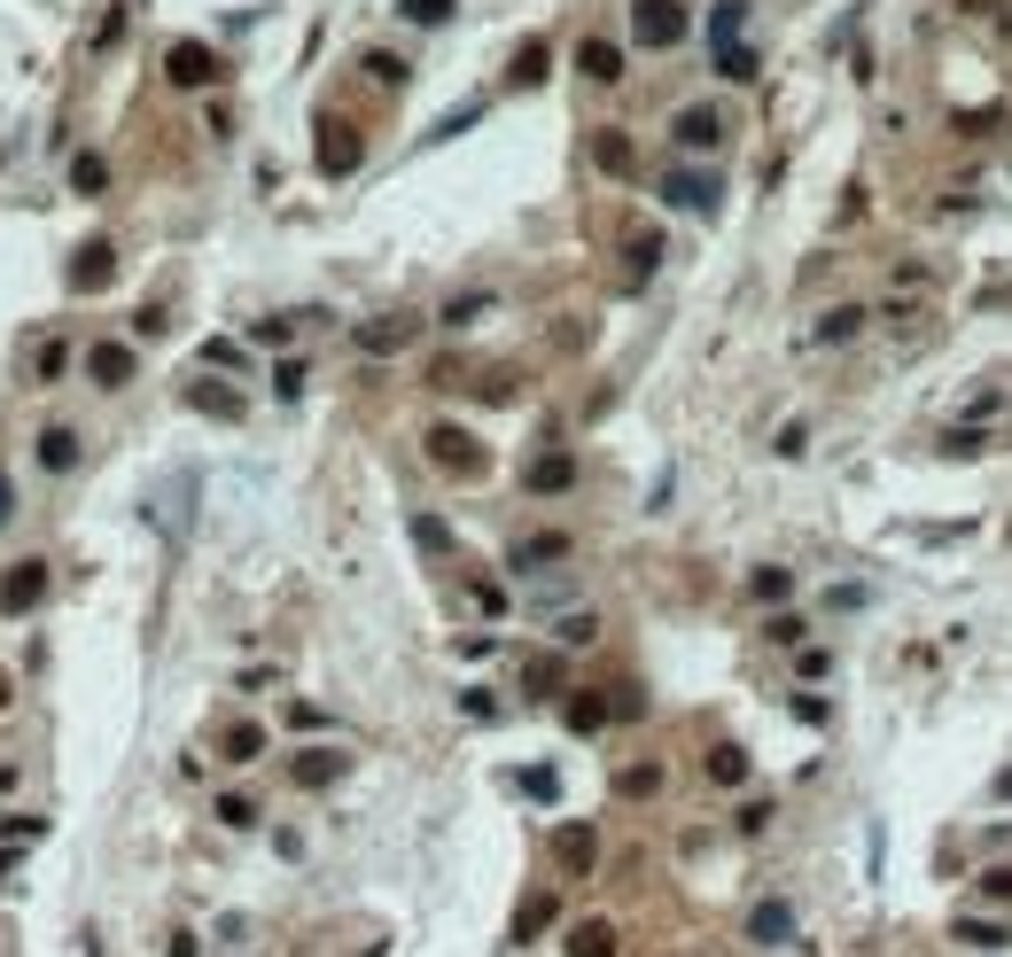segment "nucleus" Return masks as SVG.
Listing matches in <instances>:
<instances>
[{
	"label": "nucleus",
	"mask_w": 1012,
	"mask_h": 957,
	"mask_svg": "<svg viewBox=\"0 0 1012 957\" xmlns=\"http://www.w3.org/2000/svg\"><path fill=\"white\" fill-rule=\"evenodd\" d=\"M670 140H678V148H694V156L724 148V110H709V102H686L678 117H670Z\"/></svg>",
	"instance_id": "obj_6"
},
{
	"label": "nucleus",
	"mask_w": 1012,
	"mask_h": 957,
	"mask_svg": "<svg viewBox=\"0 0 1012 957\" xmlns=\"http://www.w3.org/2000/svg\"><path fill=\"white\" fill-rule=\"evenodd\" d=\"M616 795H623V802H654V795H662V763H623V770H616Z\"/></svg>",
	"instance_id": "obj_23"
},
{
	"label": "nucleus",
	"mask_w": 1012,
	"mask_h": 957,
	"mask_svg": "<svg viewBox=\"0 0 1012 957\" xmlns=\"http://www.w3.org/2000/svg\"><path fill=\"white\" fill-rule=\"evenodd\" d=\"M16 521V491H9V475H0V530Z\"/></svg>",
	"instance_id": "obj_50"
},
{
	"label": "nucleus",
	"mask_w": 1012,
	"mask_h": 957,
	"mask_svg": "<svg viewBox=\"0 0 1012 957\" xmlns=\"http://www.w3.org/2000/svg\"><path fill=\"white\" fill-rule=\"evenodd\" d=\"M40 468H47V475H70V468H78V437H70L63 420L40 428Z\"/></svg>",
	"instance_id": "obj_21"
},
{
	"label": "nucleus",
	"mask_w": 1012,
	"mask_h": 957,
	"mask_svg": "<svg viewBox=\"0 0 1012 957\" xmlns=\"http://www.w3.org/2000/svg\"><path fill=\"white\" fill-rule=\"evenodd\" d=\"M413 335H420V319H413V312H374V319L359 327V351H367V359H390V351H405Z\"/></svg>",
	"instance_id": "obj_9"
},
{
	"label": "nucleus",
	"mask_w": 1012,
	"mask_h": 957,
	"mask_svg": "<svg viewBox=\"0 0 1012 957\" xmlns=\"http://www.w3.org/2000/svg\"><path fill=\"white\" fill-rule=\"evenodd\" d=\"M405 24H452V0H397Z\"/></svg>",
	"instance_id": "obj_37"
},
{
	"label": "nucleus",
	"mask_w": 1012,
	"mask_h": 957,
	"mask_svg": "<svg viewBox=\"0 0 1012 957\" xmlns=\"http://www.w3.org/2000/svg\"><path fill=\"white\" fill-rule=\"evenodd\" d=\"M576 70L593 78V86H616L623 78V47L616 40H576Z\"/></svg>",
	"instance_id": "obj_14"
},
{
	"label": "nucleus",
	"mask_w": 1012,
	"mask_h": 957,
	"mask_svg": "<svg viewBox=\"0 0 1012 957\" xmlns=\"http://www.w3.org/2000/svg\"><path fill=\"white\" fill-rule=\"evenodd\" d=\"M164 78H172L180 94H195V86L218 78V55H211L203 40H172V47H164Z\"/></svg>",
	"instance_id": "obj_5"
},
{
	"label": "nucleus",
	"mask_w": 1012,
	"mask_h": 957,
	"mask_svg": "<svg viewBox=\"0 0 1012 957\" xmlns=\"http://www.w3.org/2000/svg\"><path fill=\"white\" fill-rule=\"evenodd\" d=\"M70 188H78V195H102V188H110V164H102V156H70Z\"/></svg>",
	"instance_id": "obj_34"
},
{
	"label": "nucleus",
	"mask_w": 1012,
	"mask_h": 957,
	"mask_svg": "<svg viewBox=\"0 0 1012 957\" xmlns=\"http://www.w3.org/2000/svg\"><path fill=\"white\" fill-rule=\"evenodd\" d=\"M515 397H522V374H506V367L483 374V405H515Z\"/></svg>",
	"instance_id": "obj_39"
},
{
	"label": "nucleus",
	"mask_w": 1012,
	"mask_h": 957,
	"mask_svg": "<svg viewBox=\"0 0 1012 957\" xmlns=\"http://www.w3.org/2000/svg\"><path fill=\"white\" fill-rule=\"evenodd\" d=\"M218 818H226V825H249V818H258V802H249V795H226Z\"/></svg>",
	"instance_id": "obj_48"
},
{
	"label": "nucleus",
	"mask_w": 1012,
	"mask_h": 957,
	"mask_svg": "<svg viewBox=\"0 0 1012 957\" xmlns=\"http://www.w3.org/2000/svg\"><path fill=\"white\" fill-rule=\"evenodd\" d=\"M0 833H9V848H32V841L47 833V818H9V825H0Z\"/></svg>",
	"instance_id": "obj_41"
},
{
	"label": "nucleus",
	"mask_w": 1012,
	"mask_h": 957,
	"mask_svg": "<svg viewBox=\"0 0 1012 957\" xmlns=\"http://www.w3.org/2000/svg\"><path fill=\"white\" fill-rule=\"evenodd\" d=\"M359 133L344 125V117H319V171H327V180H351V171H359Z\"/></svg>",
	"instance_id": "obj_7"
},
{
	"label": "nucleus",
	"mask_w": 1012,
	"mask_h": 957,
	"mask_svg": "<svg viewBox=\"0 0 1012 957\" xmlns=\"http://www.w3.org/2000/svg\"><path fill=\"white\" fill-rule=\"evenodd\" d=\"M747 942H764V949L795 942V911H787V896H764V903L747 911Z\"/></svg>",
	"instance_id": "obj_12"
},
{
	"label": "nucleus",
	"mask_w": 1012,
	"mask_h": 957,
	"mask_svg": "<svg viewBox=\"0 0 1012 957\" xmlns=\"http://www.w3.org/2000/svg\"><path fill=\"white\" fill-rule=\"evenodd\" d=\"M9 701H16V685H9V669H0V709H9Z\"/></svg>",
	"instance_id": "obj_51"
},
{
	"label": "nucleus",
	"mask_w": 1012,
	"mask_h": 957,
	"mask_svg": "<svg viewBox=\"0 0 1012 957\" xmlns=\"http://www.w3.org/2000/svg\"><path fill=\"white\" fill-rule=\"evenodd\" d=\"M709 778H717V787H747V747H732V740H717L709 747V763H701Z\"/></svg>",
	"instance_id": "obj_24"
},
{
	"label": "nucleus",
	"mask_w": 1012,
	"mask_h": 957,
	"mask_svg": "<svg viewBox=\"0 0 1012 957\" xmlns=\"http://www.w3.org/2000/svg\"><path fill=\"white\" fill-rule=\"evenodd\" d=\"M561 553H569V538L546 530V538H522V545H515V568H546V561H561Z\"/></svg>",
	"instance_id": "obj_31"
},
{
	"label": "nucleus",
	"mask_w": 1012,
	"mask_h": 957,
	"mask_svg": "<svg viewBox=\"0 0 1012 957\" xmlns=\"http://www.w3.org/2000/svg\"><path fill=\"white\" fill-rule=\"evenodd\" d=\"M958 9H997V0H958Z\"/></svg>",
	"instance_id": "obj_52"
},
{
	"label": "nucleus",
	"mask_w": 1012,
	"mask_h": 957,
	"mask_svg": "<svg viewBox=\"0 0 1012 957\" xmlns=\"http://www.w3.org/2000/svg\"><path fill=\"white\" fill-rule=\"evenodd\" d=\"M747 592H755V599H764V607H779V599H787V592H795V576H787V568H772V561H764V568H755V576H747Z\"/></svg>",
	"instance_id": "obj_33"
},
{
	"label": "nucleus",
	"mask_w": 1012,
	"mask_h": 957,
	"mask_svg": "<svg viewBox=\"0 0 1012 957\" xmlns=\"http://www.w3.org/2000/svg\"><path fill=\"white\" fill-rule=\"evenodd\" d=\"M958 942H981V949H997V942H1004V926H989V919H958Z\"/></svg>",
	"instance_id": "obj_42"
},
{
	"label": "nucleus",
	"mask_w": 1012,
	"mask_h": 957,
	"mask_svg": "<svg viewBox=\"0 0 1012 957\" xmlns=\"http://www.w3.org/2000/svg\"><path fill=\"white\" fill-rule=\"evenodd\" d=\"M218 755H226V763H258V755H266V724H249V717H234V724L218 732Z\"/></svg>",
	"instance_id": "obj_17"
},
{
	"label": "nucleus",
	"mask_w": 1012,
	"mask_h": 957,
	"mask_svg": "<svg viewBox=\"0 0 1012 957\" xmlns=\"http://www.w3.org/2000/svg\"><path fill=\"white\" fill-rule=\"evenodd\" d=\"M420 452H429L445 475H483V444L468 437L460 420H429V437H420Z\"/></svg>",
	"instance_id": "obj_2"
},
{
	"label": "nucleus",
	"mask_w": 1012,
	"mask_h": 957,
	"mask_svg": "<svg viewBox=\"0 0 1012 957\" xmlns=\"http://www.w3.org/2000/svg\"><path fill=\"white\" fill-rule=\"evenodd\" d=\"M522 491H530V498H561V491H576V460H569V452H538V460L522 468Z\"/></svg>",
	"instance_id": "obj_11"
},
{
	"label": "nucleus",
	"mask_w": 1012,
	"mask_h": 957,
	"mask_svg": "<svg viewBox=\"0 0 1012 957\" xmlns=\"http://www.w3.org/2000/svg\"><path fill=\"white\" fill-rule=\"evenodd\" d=\"M522 693H530V701H553V693H561V654H538L522 669Z\"/></svg>",
	"instance_id": "obj_29"
},
{
	"label": "nucleus",
	"mask_w": 1012,
	"mask_h": 957,
	"mask_svg": "<svg viewBox=\"0 0 1012 957\" xmlns=\"http://www.w3.org/2000/svg\"><path fill=\"white\" fill-rule=\"evenodd\" d=\"M593 164L608 171V180H631V171H639V156H631V133H593Z\"/></svg>",
	"instance_id": "obj_16"
},
{
	"label": "nucleus",
	"mask_w": 1012,
	"mask_h": 957,
	"mask_svg": "<svg viewBox=\"0 0 1012 957\" xmlns=\"http://www.w3.org/2000/svg\"><path fill=\"white\" fill-rule=\"evenodd\" d=\"M974 896H981V903H1012V864H989V872H974Z\"/></svg>",
	"instance_id": "obj_36"
},
{
	"label": "nucleus",
	"mask_w": 1012,
	"mask_h": 957,
	"mask_svg": "<svg viewBox=\"0 0 1012 957\" xmlns=\"http://www.w3.org/2000/svg\"><path fill=\"white\" fill-rule=\"evenodd\" d=\"M40 599H47V561H16L0 576V616H32Z\"/></svg>",
	"instance_id": "obj_8"
},
{
	"label": "nucleus",
	"mask_w": 1012,
	"mask_h": 957,
	"mask_svg": "<svg viewBox=\"0 0 1012 957\" xmlns=\"http://www.w3.org/2000/svg\"><path fill=\"white\" fill-rule=\"evenodd\" d=\"M631 40L639 47H678L686 40V9L678 0H631Z\"/></svg>",
	"instance_id": "obj_4"
},
{
	"label": "nucleus",
	"mask_w": 1012,
	"mask_h": 957,
	"mask_svg": "<svg viewBox=\"0 0 1012 957\" xmlns=\"http://www.w3.org/2000/svg\"><path fill=\"white\" fill-rule=\"evenodd\" d=\"M553 919H561V903H553V896H530V903L515 911V942H538Z\"/></svg>",
	"instance_id": "obj_26"
},
{
	"label": "nucleus",
	"mask_w": 1012,
	"mask_h": 957,
	"mask_svg": "<svg viewBox=\"0 0 1012 957\" xmlns=\"http://www.w3.org/2000/svg\"><path fill=\"white\" fill-rule=\"evenodd\" d=\"M755 70H764V63H755V47H747V40H732V47H717V78H732V86H747Z\"/></svg>",
	"instance_id": "obj_30"
},
{
	"label": "nucleus",
	"mask_w": 1012,
	"mask_h": 957,
	"mask_svg": "<svg viewBox=\"0 0 1012 957\" xmlns=\"http://www.w3.org/2000/svg\"><path fill=\"white\" fill-rule=\"evenodd\" d=\"M413 545L429 553V561H445V553H452V530H445L437 514H413Z\"/></svg>",
	"instance_id": "obj_32"
},
{
	"label": "nucleus",
	"mask_w": 1012,
	"mask_h": 957,
	"mask_svg": "<svg viewBox=\"0 0 1012 957\" xmlns=\"http://www.w3.org/2000/svg\"><path fill=\"white\" fill-rule=\"evenodd\" d=\"M553 864H561V872H593V864H600V825H553Z\"/></svg>",
	"instance_id": "obj_10"
},
{
	"label": "nucleus",
	"mask_w": 1012,
	"mask_h": 957,
	"mask_svg": "<svg viewBox=\"0 0 1012 957\" xmlns=\"http://www.w3.org/2000/svg\"><path fill=\"white\" fill-rule=\"evenodd\" d=\"M289 770H296V787H335V778H344V755H335V747H304Z\"/></svg>",
	"instance_id": "obj_19"
},
{
	"label": "nucleus",
	"mask_w": 1012,
	"mask_h": 957,
	"mask_svg": "<svg viewBox=\"0 0 1012 957\" xmlns=\"http://www.w3.org/2000/svg\"><path fill=\"white\" fill-rule=\"evenodd\" d=\"M787 709H795V717H802V724H825V717H833V709H825V701H818V693H795V701H787Z\"/></svg>",
	"instance_id": "obj_47"
},
{
	"label": "nucleus",
	"mask_w": 1012,
	"mask_h": 957,
	"mask_svg": "<svg viewBox=\"0 0 1012 957\" xmlns=\"http://www.w3.org/2000/svg\"><path fill=\"white\" fill-rule=\"evenodd\" d=\"M740 24H747L740 0H717V16H709V47H732V40H740Z\"/></svg>",
	"instance_id": "obj_35"
},
{
	"label": "nucleus",
	"mask_w": 1012,
	"mask_h": 957,
	"mask_svg": "<svg viewBox=\"0 0 1012 957\" xmlns=\"http://www.w3.org/2000/svg\"><path fill=\"white\" fill-rule=\"evenodd\" d=\"M654 188H662V203H670V211H701V218L724 203V180H717V171H701V164H670Z\"/></svg>",
	"instance_id": "obj_1"
},
{
	"label": "nucleus",
	"mask_w": 1012,
	"mask_h": 957,
	"mask_svg": "<svg viewBox=\"0 0 1012 957\" xmlns=\"http://www.w3.org/2000/svg\"><path fill=\"white\" fill-rule=\"evenodd\" d=\"M616 717H623V724L646 717V693H639V685H616Z\"/></svg>",
	"instance_id": "obj_43"
},
{
	"label": "nucleus",
	"mask_w": 1012,
	"mask_h": 957,
	"mask_svg": "<svg viewBox=\"0 0 1012 957\" xmlns=\"http://www.w3.org/2000/svg\"><path fill=\"white\" fill-rule=\"evenodd\" d=\"M623 266H631L639 281L662 266V234H654V226H631V241H623Z\"/></svg>",
	"instance_id": "obj_25"
},
{
	"label": "nucleus",
	"mask_w": 1012,
	"mask_h": 957,
	"mask_svg": "<svg viewBox=\"0 0 1012 957\" xmlns=\"http://www.w3.org/2000/svg\"><path fill=\"white\" fill-rule=\"evenodd\" d=\"M515 787H522L530 802H561V770H553V763H522V770H515Z\"/></svg>",
	"instance_id": "obj_27"
},
{
	"label": "nucleus",
	"mask_w": 1012,
	"mask_h": 957,
	"mask_svg": "<svg viewBox=\"0 0 1012 957\" xmlns=\"http://www.w3.org/2000/svg\"><path fill=\"white\" fill-rule=\"evenodd\" d=\"M475 312H483V296H452V304H445V327H468Z\"/></svg>",
	"instance_id": "obj_49"
},
{
	"label": "nucleus",
	"mask_w": 1012,
	"mask_h": 957,
	"mask_svg": "<svg viewBox=\"0 0 1012 957\" xmlns=\"http://www.w3.org/2000/svg\"><path fill=\"white\" fill-rule=\"evenodd\" d=\"M87 374H94L102 390H125V382H133V351H125V342H94V351H87Z\"/></svg>",
	"instance_id": "obj_15"
},
{
	"label": "nucleus",
	"mask_w": 1012,
	"mask_h": 957,
	"mask_svg": "<svg viewBox=\"0 0 1012 957\" xmlns=\"http://www.w3.org/2000/svg\"><path fill=\"white\" fill-rule=\"evenodd\" d=\"M997 24H1004V40H1012V9H1004V16H997Z\"/></svg>",
	"instance_id": "obj_53"
},
{
	"label": "nucleus",
	"mask_w": 1012,
	"mask_h": 957,
	"mask_svg": "<svg viewBox=\"0 0 1012 957\" xmlns=\"http://www.w3.org/2000/svg\"><path fill=\"white\" fill-rule=\"evenodd\" d=\"M569 957H616V926L608 919H576L569 926Z\"/></svg>",
	"instance_id": "obj_20"
},
{
	"label": "nucleus",
	"mask_w": 1012,
	"mask_h": 957,
	"mask_svg": "<svg viewBox=\"0 0 1012 957\" xmlns=\"http://www.w3.org/2000/svg\"><path fill=\"white\" fill-rule=\"evenodd\" d=\"M850 335H865V304H833L818 319V342H850Z\"/></svg>",
	"instance_id": "obj_28"
},
{
	"label": "nucleus",
	"mask_w": 1012,
	"mask_h": 957,
	"mask_svg": "<svg viewBox=\"0 0 1012 957\" xmlns=\"http://www.w3.org/2000/svg\"><path fill=\"white\" fill-rule=\"evenodd\" d=\"M63 281H70V296H94V289H110V281H117V241H102V234H94V241H78Z\"/></svg>",
	"instance_id": "obj_3"
},
{
	"label": "nucleus",
	"mask_w": 1012,
	"mask_h": 957,
	"mask_svg": "<svg viewBox=\"0 0 1012 957\" xmlns=\"http://www.w3.org/2000/svg\"><path fill=\"white\" fill-rule=\"evenodd\" d=\"M795 669H802V677H810V685H818V677H825V669H833V654H825V646H802V654H795Z\"/></svg>",
	"instance_id": "obj_45"
},
{
	"label": "nucleus",
	"mask_w": 1012,
	"mask_h": 957,
	"mask_svg": "<svg viewBox=\"0 0 1012 957\" xmlns=\"http://www.w3.org/2000/svg\"><path fill=\"white\" fill-rule=\"evenodd\" d=\"M359 70H367V78H382V86H405V63H397V55H382V47H374V55H359Z\"/></svg>",
	"instance_id": "obj_40"
},
{
	"label": "nucleus",
	"mask_w": 1012,
	"mask_h": 957,
	"mask_svg": "<svg viewBox=\"0 0 1012 957\" xmlns=\"http://www.w3.org/2000/svg\"><path fill=\"white\" fill-rule=\"evenodd\" d=\"M546 70H553V47L546 40H522L515 63H506V86H546Z\"/></svg>",
	"instance_id": "obj_18"
},
{
	"label": "nucleus",
	"mask_w": 1012,
	"mask_h": 957,
	"mask_svg": "<svg viewBox=\"0 0 1012 957\" xmlns=\"http://www.w3.org/2000/svg\"><path fill=\"white\" fill-rule=\"evenodd\" d=\"M475 607H483V616H506V592L491 576H475Z\"/></svg>",
	"instance_id": "obj_46"
},
{
	"label": "nucleus",
	"mask_w": 1012,
	"mask_h": 957,
	"mask_svg": "<svg viewBox=\"0 0 1012 957\" xmlns=\"http://www.w3.org/2000/svg\"><path fill=\"white\" fill-rule=\"evenodd\" d=\"M608 717H616V701H608V693H569V701H561V724H569L576 740H593Z\"/></svg>",
	"instance_id": "obj_13"
},
{
	"label": "nucleus",
	"mask_w": 1012,
	"mask_h": 957,
	"mask_svg": "<svg viewBox=\"0 0 1012 957\" xmlns=\"http://www.w3.org/2000/svg\"><path fill=\"white\" fill-rule=\"evenodd\" d=\"M475 117H483V102H460L452 117H437V125H429V148H437V140H452V133H468Z\"/></svg>",
	"instance_id": "obj_38"
},
{
	"label": "nucleus",
	"mask_w": 1012,
	"mask_h": 957,
	"mask_svg": "<svg viewBox=\"0 0 1012 957\" xmlns=\"http://www.w3.org/2000/svg\"><path fill=\"white\" fill-rule=\"evenodd\" d=\"M188 405H195V413H211V420H241L234 382H195V390H188Z\"/></svg>",
	"instance_id": "obj_22"
},
{
	"label": "nucleus",
	"mask_w": 1012,
	"mask_h": 957,
	"mask_svg": "<svg viewBox=\"0 0 1012 957\" xmlns=\"http://www.w3.org/2000/svg\"><path fill=\"white\" fill-rule=\"evenodd\" d=\"M460 717H475V724H491V717H498V701H491V693L475 685V693H460Z\"/></svg>",
	"instance_id": "obj_44"
}]
</instances>
